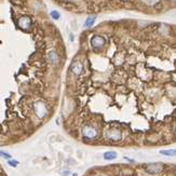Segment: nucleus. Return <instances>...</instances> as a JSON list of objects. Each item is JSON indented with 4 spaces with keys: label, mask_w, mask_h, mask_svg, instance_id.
Wrapping results in <instances>:
<instances>
[{
    "label": "nucleus",
    "mask_w": 176,
    "mask_h": 176,
    "mask_svg": "<svg viewBox=\"0 0 176 176\" xmlns=\"http://www.w3.org/2000/svg\"><path fill=\"white\" fill-rule=\"evenodd\" d=\"M105 138L110 142H119L122 138V133L118 129H110L105 132Z\"/></svg>",
    "instance_id": "obj_3"
},
{
    "label": "nucleus",
    "mask_w": 176,
    "mask_h": 176,
    "mask_svg": "<svg viewBox=\"0 0 176 176\" xmlns=\"http://www.w3.org/2000/svg\"><path fill=\"white\" fill-rule=\"evenodd\" d=\"M116 158H117V152H115V151H107L104 154V159L107 160V161L115 160Z\"/></svg>",
    "instance_id": "obj_9"
},
{
    "label": "nucleus",
    "mask_w": 176,
    "mask_h": 176,
    "mask_svg": "<svg viewBox=\"0 0 176 176\" xmlns=\"http://www.w3.org/2000/svg\"><path fill=\"white\" fill-rule=\"evenodd\" d=\"M8 164L9 165H11L12 168H16L17 164H19V162L17 161H15V160H8Z\"/></svg>",
    "instance_id": "obj_13"
},
{
    "label": "nucleus",
    "mask_w": 176,
    "mask_h": 176,
    "mask_svg": "<svg viewBox=\"0 0 176 176\" xmlns=\"http://www.w3.org/2000/svg\"><path fill=\"white\" fill-rule=\"evenodd\" d=\"M70 70L73 75L80 76L82 73V70H83V65L80 62H73L70 66Z\"/></svg>",
    "instance_id": "obj_5"
},
{
    "label": "nucleus",
    "mask_w": 176,
    "mask_h": 176,
    "mask_svg": "<svg viewBox=\"0 0 176 176\" xmlns=\"http://www.w3.org/2000/svg\"><path fill=\"white\" fill-rule=\"evenodd\" d=\"M0 156L1 157H3L4 159H7V160H10V159H12V156L10 154H8V152H4V151H0Z\"/></svg>",
    "instance_id": "obj_12"
},
{
    "label": "nucleus",
    "mask_w": 176,
    "mask_h": 176,
    "mask_svg": "<svg viewBox=\"0 0 176 176\" xmlns=\"http://www.w3.org/2000/svg\"><path fill=\"white\" fill-rule=\"evenodd\" d=\"M48 58H49V61L53 64V65L57 64V62H58V56H57L56 52H54V51L50 52L49 55H48Z\"/></svg>",
    "instance_id": "obj_8"
},
{
    "label": "nucleus",
    "mask_w": 176,
    "mask_h": 176,
    "mask_svg": "<svg viewBox=\"0 0 176 176\" xmlns=\"http://www.w3.org/2000/svg\"><path fill=\"white\" fill-rule=\"evenodd\" d=\"M63 175H68V174H69V172H63Z\"/></svg>",
    "instance_id": "obj_16"
},
{
    "label": "nucleus",
    "mask_w": 176,
    "mask_h": 176,
    "mask_svg": "<svg viewBox=\"0 0 176 176\" xmlns=\"http://www.w3.org/2000/svg\"><path fill=\"white\" fill-rule=\"evenodd\" d=\"M19 25L23 28V29H27L30 26V19H28V17H22V19H19Z\"/></svg>",
    "instance_id": "obj_7"
},
{
    "label": "nucleus",
    "mask_w": 176,
    "mask_h": 176,
    "mask_svg": "<svg viewBox=\"0 0 176 176\" xmlns=\"http://www.w3.org/2000/svg\"><path fill=\"white\" fill-rule=\"evenodd\" d=\"M160 154L163 156H175V150L174 149H170V150H161Z\"/></svg>",
    "instance_id": "obj_11"
},
{
    "label": "nucleus",
    "mask_w": 176,
    "mask_h": 176,
    "mask_svg": "<svg viewBox=\"0 0 176 176\" xmlns=\"http://www.w3.org/2000/svg\"><path fill=\"white\" fill-rule=\"evenodd\" d=\"M34 109H35L36 115L40 118V119H43L46 118V115H48V109H46V105L42 102V100H38L34 104Z\"/></svg>",
    "instance_id": "obj_2"
},
{
    "label": "nucleus",
    "mask_w": 176,
    "mask_h": 176,
    "mask_svg": "<svg viewBox=\"0 0 176 176\" xmlns=\"http://www.w3.org/2000/svg\"><path fill=\"white\" fill-rule=\"evenodd\" d=\"M82 136L84 139H95L98 136V131L93 125H84L82 127Z\"/></svg>",
    "instance_id": "obj_1"
},
{
    "label": "nucleus",
    "mask_w": 176,
    "mask_h": 176,
    "mask_svg": "<svg viewBox=\"0 0 176 176\" xmlns=\"http://www.w3.org/2000/svg\"><path fill=\"white\" fill-rule=\"evenodd\" d=\"M95 17H88L87 21H85V23H84V27H87V28H90V27H92L93 25H94L95 23Z\"/></svg>",
    "instance_id": "obj_10"
},
{
    "label": "nucleus",
    "mask_w": 176,
    "mask_h": 176,
    "mask_svg": "<svg viewBox=\"0 0 176 176\" xmlns=\"http://www.w3.org/2000/svg\"><path fill=\"white\" fill-rule=\"evenodd\" d=\"M124 159H125V160H127V161H129V162H132V163H134V162H135V161H134V160L130 159V158H127V157H125Z\"/></svg>",
    "instance_id": "obj_15"
},
{
    "label": "nucleus",
    "mask_w": 176,
    "mask_h": 176,
    "mask_svg": "<svg viewBox=\"0 0 176 176\" xmlns=\"http://www.w3.org/2000/svg\"><path fill=\"white\" fill-rule=\"evenodd\" d=\"M51 16L53 17L54 19H60L61 15H60V13H58L57 11H52L51 12Z\"/></svg>",
    "instance_id": "obj_14"
},
{
    "label": "nucleus",
    "mask_w": 176,
    "mask_h": 176,
    "mask_svg": "<svg viewBox=\"0 0 176 176\" xmlns=\"http://www.w3.org/2000/svg\"><path fill=\"white\" fill-rule=\"evenodd\" d=\"M106 43V39L104 38L103 36H100V35H95L92 37L91 39V46L94 48V49H100V48H103Z\"/></svg>",
    "instance_id": "obj_4"
},
{
    "label": "nucleus",
    "mask_w": 176,
    "mask_h": 176,
    "mask_svg": "<svg viewBox=\"0 0 176 176\" xmlns=\"http://www.w3.org/2000/svg\"><path fill=\"white\" fill-rule=\"evenodd\" d=\"M161 170H162V165L158 164V163H151V164H149L148 166L146 168L147 172H148L149 174H152V175L160 173Z\"/></svg>",
    "instance_id": "obj_6"
}]
</instances>
